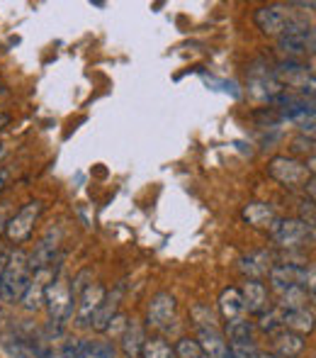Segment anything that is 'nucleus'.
<instances>
[{"mask_svg": "<svg viewBox=\"0 0 316 358\" xmlns=\"http://www.w3.org/2000/svg\"><path fill=\"white\" fill-rule=\"evenodd\" d=\"M190 317H193V324L200 329H219L217 324V315L209 310V305H195L190 310Z\"/></svg>", "mask_w": 316, "mask_h": 358, "instance_id": "nucleus-25", "label": "nucleus"}, {"mask_svg": "<svg viewBox=\"0 0 316 358\" xmlns=\"http://www.w3.org/2000/svg\"><path fill=\"white\" fill-rule=\"evenodd\" d=\"M80 358H114V346L110 341H83Z\"/></svg>", "mask_w": 316, "mask_h": 358, "instance_id": "nucleus-26", "label": "nucleus"}, {"mask_svg": "<svg viewBox=\"0 0 316 358\" xmlns=\"http://www.w3.org/2000/svg\"><path fill=\"white\" fill-rule=\"evenodd\" d=\"M219 315L224 317V322H232V320H239L243 317V300H241V290L239 287H224L219 292Z\"/></svg>", "mask_w": 316, "mask_h": 358, "instance_id": "nucleus-22", "label": "nucleus"}, {"mask_svg": "<svg viewBox=\"0 0 316 358\" xmlns=\"http://www.w3.org/2000/svg\"><path fill=\"white\" fill-rule=\"evenodd\" d=\"M105 295H107V290H105L103 283H90L85 287L83 292L76 297V310H73V322H76L78 329H88L90 322H93V315L98 312V307L103 305Z\"/></svg>", "mask_w": 316, "mask_h": 358, "instance_id": "nucleus-11", "label": "nucleus"}, {"mask_svg": "<svg viewBox=\"0 0 316 358\" xmlns=\"http://www.w3.org/2000/svg\"><path fill=\"white\" fill-rule=\"evenodd\" d=\"M304 336L294 334V331H287V329H280L273 334V356L278 358H297L304 354Z\"/></svg>", "mask_w": 316, "mask_h": 358, "instance_id": "nucleus-17", "label": "nucleus"}, {"mask_svg": "<svg viewBox=\"0 0 316 358\" xmlns=\"http://www.w3.org/2000/svg\"><path fill=\"white\" fill-rule=\"evenodd\" d=\"M142 358H175V349L163 339V336H151L144 341Z\"/></svg>", "mask_w": 316, "mask_h": 358, "instance_id": "nucleus-24", "label": "nucleus"}, {"mask_svg": "<svg viewBox=\"0 0 316 358\" xmlns=\"http://www.w3.org/2000/svg\"><path fill=\"white\" fill-rule=\"evenodd\" d=\"M144 341H146V331L139 322H129L124 334L119 336V346H122V354L127 358H142Z\"/></svg>", "mask_w": 316, "mask_h": 358, "instance_id": "nucleus-20", "label": "nucleus"}, {"mask_svg": "<svg viewBox=\"0 0 316 358\" xmlns=\"http://www.w3.org/2000/svg\"><path fill=\"white\" fill-rule=\"evenodd\" d=\"M278 49L292 62H299L302 57H312L314 54V27L307 32H289L278 37Z\"/></svg>", "mask_w": 316, "mask_h": 358, "instance_id": "nucleus-12", "label": "nucleus"}, {"mask_svg": "<svg viewBox=\"0 0 316 358\" xmlns=\"http://www.w3.org/2000/svg\"><path fill=\"white\" fill-rule=\"evenodd\" d=\"M273 266V256L268 251H255V254H248L239 261V271L246 275V280H263Z\"/></svg>", "mask_w": 316, "mask_h": 358, "instance_id": "nucleus-18", "label": "nucleus"}, {"mask_svg": "<svg viewBox=\"0 0 316 358\" xmlns=\"http://www.w3.org/2000/svg\"><path fill=\"white\" fill-rule=\"evenodd\" d=\"M44 307L49 312V322L57 327H61L63 322H68L76 310V297L71 292V283L63 273H59L52 283L47 285L44 292Z\"/></svg>", "mask_w": 316, "mask_h": 358, "instance_id": "nucleus-3", "label": "nucleus"}, {"mask_svg": "<svg viewBox=\"0 0 316 358\" xmlns=\"http://www.w3.org/2000/svg\"><path fill=\"white\" fill-rule=\"evenodd\" d=\"M270 234L280 249H302L314 241V224L304 220H275Z\"/></svg>", "mask_w": 316, "mask_h": 358, "instance_id": "nucleus-6", "label": "nucleus"}, {"mask_svg": "<svg viewBox=\"0 0 316 358\" xmlns=\"http://www.w3.org/2000/svg\"><path fill=\"white\" fill-rule=\"evenodd\" d=\"M5 222H8V220H5L3 213H0V236H3V231H5Z\"/></svg>", "mask_w": 316, "mask_h": 358, "instance_id": "nucleus-35", "label": "nucleus"}, {"mask_svg": "<svg viewBox=\"0 0 316 358\" xmlns=\"http://www.w3.org/2000/svg\"><path fill=\"white\" fill-rule=\"evenodd\" d=\"M270 287L275 292L292 290V287H307L309 295H314V266L304 268L299 264H275L268 273Z\"/></svg>", "mask_w": 316, "mask_h": 358, "instance_id": "nucleus-4", "label": "nucleus"}, {"mask_svg": "<svg viewBox=\"0 0 316 358\" xmlns=\"http://www.w3.org/2000/svg\"><path fill=\"white\" fill-rule=\"evenodd\" d=\"M173 349H175V356H178V358H207V356H204V351L200 349L197 341L190 339V336H183V339H180Z\"/></svg>", "mask_w": 316, "mask_h": 358, "instance_id": "nucleus-27", "label": "nucleus"}, {"mask_svg": "<svg viewBox=\"0 0 316 358\" xmlns=\"http://www.w3.org/2000/svg\"><path fill=\"white\" fill-rule=\"evenodd\" d=\"M80 351H83V339H71L63 344L61 358H80Z\"/></svg>", "mask_w": 316, "mask_h": 358, "instance_id": "nucleus-31", "label": "nucleus"}, {"mask_svg": "<svg viewBox=\"0 0 316 358\" xmlns=\"http://www.w3.org/2000/svg\"><path fill=\"white\" fill-rule=\"evenodd\" d=\"M5 154H8V146H3V144H0V159H3Z\"/></svg>", "mask_w": 316, "mask_h": 358, "instance_id": "nucleus-36", "label": "nucleus"}, {"mask_svg": "<svg viewBox=\"0 0 316 358\" xmlns=\"http://www.w3.org/2000/svg\"><path fill=\"white\" fill-rule=\"evenodd\" d=\"M280 327L299 336H307L314 331V312L307 310V307H302V310H280Z\"/></svg>", "mask_w": 316, "mask_h": 358, "instance_id": "nucleus-16", "label": "nucleus"}, {"mask_svg": "<svg viewBox=\"0 0 316 358\" xmlns=\"http://www.w3.org/2000/svg\"><path fill=\"white\" fill-rule=\"evenodd\" d=\"M175 317H178V300H175L173 292L160 290L149 300L146 307V324L153 329H170L175 324Z\"/></svg>", "mask_w": 316, "mask_h": 358, "instance_id": "nucleus-9", "label": "nucleus"}, {"mask_svg": "<svg viewBox=\"0 0 316 358\" xmlns=\"http://www.w3.org/2000/svg\"><path fill=\"white\" fill-rule=\"evenodd\" d=\"M292 151L294 154H314V137L309 134H299L292 139Z\"/></svg>", "mask_w": 316, "mask_h": 358, "instance_id": "nucleus-30", "label": "nucleus"}, {"mask_svg": "<svg viewBox=\"0 0 316 358\" xmlns=\"http://www.w3.org/2000/svg\"><path fill=\"white\" fill-rule=\"evenodd\" d=\"M273 78L283 85L285 90H297L299 98L304 100H314V69L307 66L302 62H292V59H285V62L275 64L273 71Z\"/></svg>", "mask_w": 316, "mask_h": 358, "instance_id": "nucleus-2", "label": "nucleus"}, {"mask_svg": "<svg viewBox=\"0 0 316 358\" xmlns=\"http://www.w3.org/2000/svg\"><path fill=\"white\" fill-rule=\"evenodd\" d=\"M200 349L204 351L207 358H234L232 351H229V344L224 339L222 329H200L197 331V339Z\"/></svg>", "mask_w": 316, "mask_h": 358, "instance_id": "nucleus-19", "label": "nucleus"}, {"mask_svg": "<svg viewBox=\"0 0 316 358\" xmlns=\"http://www.w3.org/2000/svg\"><path fill=\"white\" fill-rule=\"evenodd\" d=\"M253 358H278V356H273V354H268V351H258Z\"/></svg>", "mask_w": 316, "mask_h": 358, "instance_id": "nucleus-34", "label": "nucleus"}, {"mask_svg": "<svg viewBox=\"0 0 316 358\" xmlns=\"http://www.w3.org/2000/svg\"><path fill=\"white\" fill-rule=\"evenodd\" d=\"M127 315L124 312H117V315L110 320V324H107V329H105V334H110V336H114V339H119V336L124 334V329H127Z\"/></svg>", "mask_w": 316, "mask_h": 358, "instance_id": "nucleus-29", "label": "nucleus"}, {"mask_svg": "<svg viewBox=\"0 0 316 358\" xmlns=\"http://www.w3.org/2000/svg\"><path fill=\"white\" fill-rule=\"evenodd\" d=\"M258 329L263 331V334H268V336H273L275 331L283 329V327H280V310L263 312V315L258 317Z\"/></svg>", "mask_w": 316, "mask_h": 358, "instance_id": "nucleus-28", "label": "nucleus"}, {"mask_svg": "<svg viewBox=\"0 0 316 358\" xmlns=\"http://www.w3.org/2000/svg\"><path fill=\"white\" fill-rule=\"evenodd\" d=\"M122 297H124V285H117L112 292H107V295H105V300H103V305H100L98 312L93 315L90 329L98 331V334H105L110 320H112V317L119 312V302H122Z\"/></svg>", "mask_w": 316, "mask_h": 358, "instance_id": "nucleus-15", "label": "nucleus"}, {"mask_svg": "<svg viewBox=\"0 0 316 358\" xmlns=\"http://www.w3.org/2000/svg\"><path fill=\"white\" fill-rule=\"evenodd\" d=\"M42 213H44L42 200H29V203H24L17 213L10 217V220L5 222V231H3L10 244H24V241L32 236Z\"/></svg>", "mask_w": 316, "mask_h": 358, "instance_id": "nucleus-5", "label": "nucleus"}, {"mask_svg": "<svg viewBox=\"0 0 316 358\" xmlns=\"http://www.w3.org/2000/svg\"><path fill=\"white\" fill-rule=\"evenodd\" d=\"M59 273H61V264H57V268H54V264H52V266H47V268L32 271V278H29V283H27V290H24L22 297H20L24 312H39L42 310L47 285L52 283Z\"/></svg>", "mask_w": 316, "mask_h": 358, "instance_id": "nucleus-8", "label": "nucleus"}, {"mask_svg": "<svg viewBox=\"0 0 316 358\" xmlns=\"http://www.w3.org/2000/svg\"><path fill=\"white\" fill-rule=\"evenodd\" d=\"M59 241H61V229H49L47 234H44V239L39 241L37 246H34V251L27 256L29 261V271H39V268H47V266L54 264V259H57V251H59Z\"/></svg>", "mask_w": 316, "mask_h": 358, "instance_id": "nucleus-13", "label": "nucleus"}, {"mask_svg": "<svg viewBox=\"0 0 316 358\" xmlns=\"http://www.w3.org/2000/svg\"><path fill=\"white\" fill-rule=\"evenodd\" d=\"M241 300H243V312L260 317L263 312L270 310V292L263 280H246L243 290H241Z\"/></svg>", "mask_w": 316, "mask_h": 358, "instance_id": "nucleus-14", "label": "nucleus"}, {"mask_svg": "<svg viewBox=\"0 0 316 358\" xmlns=\"http://www.w3.org/2000/svg\"><path fill=\"white\" fill-rule=\"evenodd\" d=\"M29 278H32V271H29L27 254L22 249H13L10 251V261H8V268H5L3 283H0V300L5 305L20 302L22 292L27 290Z\"/></svg>", "mask_w": 316, "mask_h": 358, "instance_id": "nucleus-1", "label": "nucleus"}, {"mask_svg": "<svg viewBox=\"0 0 316 358\" xmlns=\"http://www.w3.org/2000/svg\"><path fill=\"white\" fill-rule=\"evenodd\" d=\"M292 13L294 10H289V5H263V8L255 10L253 20L265 37H280L287 29Z\"/></svg>", "mask_w": 316, "mask_h": 358, "instance_id": "nucleus-10", "label": "nucleus"}, {"mask_svg": "<svg viewBox=\"0 0 316 358\" xmlns=\"http://www.w3.org/2000/svg\"><path fill=\"white\" fill-rule=\"evenodd\" d=\"M8 261H10V251H0V283H3V275H5V268H8Z\"/></svg>", "mask_w": 316, "mask_h": 358, "instance_id": "nucleus-32", "label": "nucleus"}, {"mask_svg": "<svg viewBox=\"0 0 316 358\" xmlns=\"http://www.w3.org/2000/svg\"><path fill=\"white\" fill-rule=\"evenodd\" d=\"M280 310H302L307 307V302L314 300V295H309L307 287H292V290H285L278 295Z\"/></svg>", "mask_w": 316, "mask_h": 358, "instance_id": "nucleus-23", "label": "nucleus"}, {"mask_svg": "<svg viewBox=\"0 0 316 358\" xmlns=\"http://www.w3.org/2000/svg\"><path fill=\"white\" fill-rule=\"evenodd\" d=\"M268 176L273 180H278L280 185H285V188H299V185L307 183L314 173L309 171L307 164H302V161L294 159V156H275L268 164Z\"/></svg>", "mask_w": 316, "mask_h": 358, "instance_id": "nucleus-7", "label": "nucleus"}, {"mask_svg": "<svg viewBox=\"0 0 316 358\" xmlns=\"http://www.w3.org/2000/svg\"><path fill=\"white\" fill-rule=\"evenodd\" d=\"M246 222H248L250 227H255V229H273L275 220H278V215H275V210L270 208L268 203H250L243 208V213H241Z\"/></svg>", "mask_w": 316, "mask_h": 358, "instance_id": "nucleus-21", "label": "nucleus"}, {"mask_svg": "<svg viewBox=\"0 0 316 358\" xmlns=\"http://www.w3.org/2000/svg\"><path fill=\"white\" fill-rule=\"evenodd\" d=\"M8 183H10V171L8 169H0V193L8 188Z\"/></svg>", "mask_w": 316, "mask_h": 358, "instance_id": "nucleus-33", "label": "nucleus"}, {"mask_svg": "<svg viewBox=\"0 0 316 358\" xmlns=\"http://www.w3.org/2000/svg\"><path fill=\"white\" fill-rule=\"evenodd\" d=\"M0 93H3V83H0Z\"/></svg>", "mask_w": 316, "mask_h": 358, "instance_id": "nucleus-37", "label": "nucleus"}]
</instances>
